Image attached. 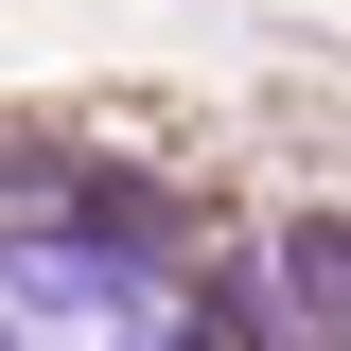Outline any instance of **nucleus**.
<instances>
[{
  "label": "nucleus",
  "mask_w": 351,
  "mask_h": 351,
  "mask_svg": "<svg viewBox=\"0 0 351 351\" xmlns=\"http://www.w3.org/2000/svg\"><path fill=\"white\" fill-rule=\"evenodd\" d=\"M281 299H316L299 334H351V228H281Z\"/></svg>",
  "instance_id": "obj_1"
}]
</instances>
